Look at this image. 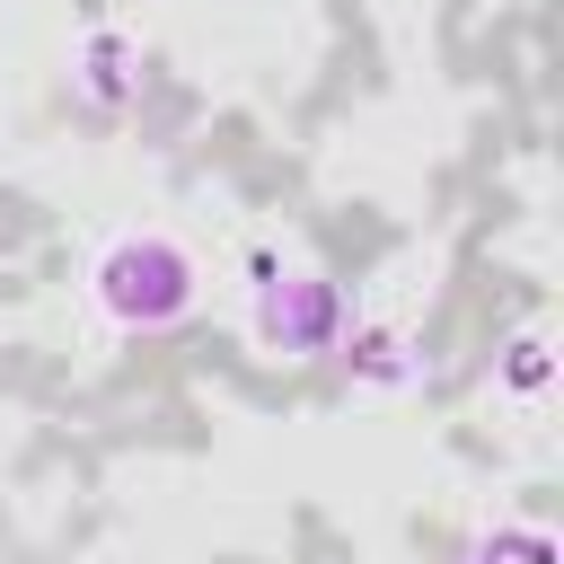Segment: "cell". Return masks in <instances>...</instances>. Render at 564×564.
Segmentation results:
<instances>
[{
	"label": "cell",
	"instance_id": "6da1fadb",
	"mask_svg": "<svg viewBox=\"0 0 564 564\" xmlns=\"http://www.w3.org/2000/svg\"><path fill=\"white\" fill-rule=\"evenodd\" d=\"M97 308L115 317V326H167V317H185L194 308V264H185V247L176 238H159V229H132V238H115L106 256H97Z\"/></svg>",
	"mask_w": 564,
	"mask_h": 564
}]
</instances>
